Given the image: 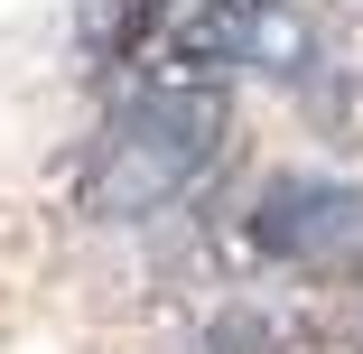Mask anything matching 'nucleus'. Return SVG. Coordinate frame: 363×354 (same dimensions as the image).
<instances>
[{
	"mask_svg": "<svg viewBox=\"0 0 363 354\" xmlns=\"http://www.w3.org/2000/svg\"><path fill=\"white\" fill-rule=\"evenodd\" d=\"M224 140H233V103L224 94H205V84H140L94 131V159L75 168V215H94V224L168 215L177 196L205 187V168L224 159Z\"/></svg>",
	"mask_w": 363,
	"mask_h": 354,
	"instance_id": "1",
	"label": "nucleus"
},
{
	"mask_svg": "<svg viewBox=\"0 0 363 354\" xmlns=\"http://www.w3.org/2000/svg\"><path fill=\"white\" fill-rule=\"evenodd\" d=\"M317 65V28L289 0H177V19L150 47V84H205L224 94V75H279L298 84Z\"/></svg>",
	"mask_w": 363,
	"mask_h": 354,
	"instance_id": "2",
	"label": "nucleus"
},
{
	"mask_svg": "<svg viewBox=\"0 0 363 354\" xmlns=\"http://www.w3.org/2000/svg\"><path fill=\"white\" fill-rule=\"evenodd\" d=\"M242 243L279 270H345L363 261V187L345 177H270L242 215Z\"/></svg>",
	"mask_w": 363,
	"mask_h": 354,
	"instance_id": "3",
	"label": "nucleus"
},
{
	"mask_svg": "<svg viewBox=\"0 0 363 354\" xmlns=\"http://www.w3.org/2000/svg\"><path fill=\"white\" fill-rule=\"evenodd\" d=\"M196 354H279V326L242 308V317H224V326H205V345H196Z\"/></svg>",
	"mask_w": 363,
	"mask_h": 354,
	"instance_id": "4",
	"label": "nucleus"
},
{
	"mask_svg": "<svg viewBox=\"0 0 363 354\" xmlns=\"http://www.w3.org/2000/svg\"><path fill=\"white\" fill-rule=\"evenodd\" d=\"M345 354H363V317H354V345H345Z\"/></svg>",
	"mask_w": 363,
	"mask_h": 354,
	"instance_id": "5",
	"label": "nucleus"
}]
</instances>
